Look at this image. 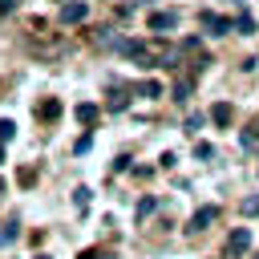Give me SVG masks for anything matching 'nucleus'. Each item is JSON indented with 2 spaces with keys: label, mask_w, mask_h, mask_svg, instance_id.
I'll use <instances>...</instances> for the list:
<instances>
[{
  "label": "nucleus",
  "mask_w": 259,
  "mask_h": 259,
  "mask_svg": "<svg viewBox=\"0 0 259 259\" xmlns=\"http://www.w3.org/2000/svg\"><path fill=\"white\" fill-rule=\"evenodd\" d=\"M214 219H219V206H198V210L190 214V223H186V231H190V235H198V231H206V227H210Z\"/></svg>",
  "instance_id": "f257e3e1"
},
{
  "label": "nucleus",
  "mask_w": 259,
  "mask_h": 259,
  "mask_svg": "<svg viewBox=\"0 0 259 259\" xmlns=\"http://www.w3.org/2000/svg\"><path fill=\"white\" fill-rule=\"evenodd\" d=\"M89 16V4L85 0H69L65 8H61V24H81Z\"/></svg>",
  "instance_id": "f03ea898"
},
{
  "label": "nucleus",
  "mask_w": 259,
  "mask_h": 259,
  "mask_svg": "<svg viewBox=\"0 0 259 259\" xmlns=\"http://www.w3.org/2000/svg\"><path fill=\"white\" fill-rule=\"evenodd\" d=\"M251 247V231L247 227H235L231 235H227V255H243Z\"/></svg>",
  "instance_id": "7ed1b4c3"
},
{
  "label": "nucleus",
  "mask_w": 259,
  "mask_h": 259,
  "mask_svg": "<svg viewBox=\"0 0 259 259\" xmlns=\"http://www.w3.org/2000/svg\"><path fill=\"white\" fill-rule=\"evenodd\" d=\"M198 24H202L210 36H223V32L231 28V20H227V16H214V12H202V16H198Z\"/></svg>",
  "instance_id": "20e7f679"
},
{
  "label": "nucleus",
  "mask_w": 259,
  "mask_h": 259,
  "mask_svg": "<svg viewBox=\"0 0 259 259\" xmlns=\"http://www.w3.org/2000/svg\"><path fill=\"white\" fill-rule=\"evenodd\" d=\"M174 24H178L174 12H150V32H170Z\"/></svg>",
  "instance_id": "39448f33"
},
{
  "label": "nucleus",
  "mask_w": 259,
  "mask_h": 259,
  "mask_svg": "<svg viewBox=\"0 0 259 259\" xmlns=\"http://www.w3.org/2000/svg\"><path fill=\"white\" fill-rule=\"evenodd\" d=\"M36 117H40V121H57V117H61V101H57V97H45V101L36 105Z\"/></svg>",
  "instance_id": "423d86ee"
},
{
  "label": "nucleus",
  "mask_w": 259,
  "mask_h": 259,
  "mask_svg": "<svg viewBox=\"0 0 259 259\" xmlns=\"http://www.w3.org/2000/svg\"><path fill=\"white\" fill-rule=\"evenodd\" d=\"M73 117H77V121H81V125H93V121H97V117H101V109H97V105H93V101H81V105H77V109H73Z\"/></svg>",
  "instance_id": "0eeeda50"
},
{
  "label": "nucleus",
  "mask_w": 259,
  "mask_h": 259,
  "mask_svg": "<svg viewBox=\"0 0 259 259\" xmlns=\"http://www.w3.org/2000/svg\"><path fill=\"white\" fill-rule=\"evenodd\" d=\"M210 121H214V125H231V121H235V109H231L227 101H219V105L210 109Z\"/></svg>",
  "instance_id": "6e6552de"
},
{
  "label": "nucleus",
  "mask_w": 259,
  "mask_h": 259,
  "mask_svg": "<svg viewBox=\"0 0 259 259\" xmlns=\"http://www.w3.org/2000/svg\"><path fill=\"white\" fill-rule=\"evenodd\" d=\"M12 138H16V121H8V117H0V142L8 146Z\"/></svg>",
  "instance_id": "1a4fd4ad"
},
{
  "label": "nucleus",
  "mask_w": 259,
  "mask_h": 259,
  "mask_svg": "<svg viewBox=\"0 0 259 259\" xmlns=\"http://www.w3.org/2000/svg\"><path fill=\"white\" fill-rule=\"evenodd\" d=\"M125 105H130L125 89H113V93H109V109H125Z\"/></svg>",
  "instance_id": "9d476101"
},
{
  "label": "nucleus",
  "mask_w": 259,
  "mask_h": 259,
  "mask_svg": "<svg viewBox=\"0 0 259 259\" xmlns=\"http://www.w3.org/2000/svg\"><path fill=\"white\" fill-rule=\"evenodd\" d=\"M138 93H142V97H158V93H162V85H158V81H142V85H138Z\"/></svg>",
  "instance_id": "9b49d317"
},
{
  "label": "nucleus",
  "mask_w": 259,
  "mask_h": 259,
  "mask_svg": "<svg viewBox=\"0 0 259 259\" xmlns=\"http://www.w3.org/2000/svg\"><path fill=\"white\" fill-rule=\"evenodd\" d=\"M243 214H247V219H259V194H251V198L243 202Z\"/></svg>",
  "instance_id": "f8f14e48"
},
{
  "label": "nucleus",
  "mask_w": 259,
  "mask_h": 259,
  "mask_svg": "<svg viewBox=\"0 0 259 259\" xmlns=\"http://www.w3.org/2000/svg\"><path fill=\"white\" fill-rule=\"evenodd\" d=\"M73 202L85 210V206H89V186H77V190H73Z\"/></svg>",
  "instance_id": "ddd939ff"
},
{
  "label": "nucleus",
  "mask_w": 259,
  "mask_h": 259,
  "mask_svg": "<svg viewBox=\"0 0 259 259\" xmlns=\"http://www.w3.org/2000/svg\"><path fill=\"white\" fill-rule=\"evenodd\" d=\"M154 206H158L154 198H142V202H138V219H150V214H154Z\"/></svg>",
  "instance_id": "4468645a"
},
{
  "label": "nucleus",
  "mask_w": 259,
  "mask_h": 259,
  "mask_svg": "<svg viewBox=\"0 0 259 259\" xmlns=\"http://www.w3.org/2000/svg\"><path fill=\"white\" fill-rule=\"evenodd\" d=\"M186 97H190V81H178L174 85V101H186Z\"/></svg>",
  "instance_id": "2eb2a0df"
},
{
  "label": "nucleus",
  "mask_w": 259,
  "mask_h": 259,
  "mask_svg": "<svg viewBox=\"0 0 259 259\" xmlns=\"http://www.w3.org/2000/svg\"><path fill=\"white\" fill-rule=\"evenodd\" d=\"M16 182H20V186H32V182H36V170H28V166H24V170L16 174Z\"/></svg>",
  "instance_id": "dca6fc26"
},
{
  "label": "nucleus",
  "mask_w": 259,
  "mask_h": 259,
  "mask_svg": "<svg viewBox=\"0 0 259 259\" xmlns=\"http://www.w3.org/2000/svg\"><path fill=\"white\" fill-rule=\"evenodd\" d=\"M16 227H20V223H16V219H12V223H8V227H4V231H0V243H12V239H16Z\"/></svg>",
  "instance_id": "f3484780"
},
{
  "label": "nucleus",
  "mask_w": 259,
  "mask_h": 259,
  "mask_svg": "<svg viewBox=\"0 0 259 259\" xmlns=\"http://www.w3.org/2000/svg\"><path fill=\"white\" fill-rule=\"evenodd\" d=\"M210 154H214L210 142H198V146H194V158H210Z\"/></svg>",
  "instance_id": "a211bd4d"
},
{
  "label": "nucleus",
  "mask_w": 259,
  "mask_h": 259,
  "mask_svg": "<svg viewBox=\"0 0 259 259\" xmlns=\"http://www.w3.org/2000/svg\"><path fill=\"white\" fill-rule=\"evenodd\" d=\"M16 4H20V0H0V16H12V12H16Z\"/></svg>",
  "instance_id": "6ab92c4d"
},
{
  "label": "nucleus",
  "mask_w": 259,
  "mask_h": 259,
  "mask_svg": "<svg viewBox=\"0 0 259 259\" xmlns=\"http://www.w3.org/2000/svg\"><path fill=\"white\" fill-rule=\"evenodd\" d=\"M4 190H8V182H4V178H0V198H4Z\"/></svg>",
  "instance_id": "aec40b11"
},
{
  "label": "nucleus",
  "mask_w": 259,
  "mask_h": 259,
  "mask_svg": "<svg viewBox=\"0 0 259 259\" xmlns=\"http://www.w3.org/2000/svg\"><path fill=\"white\" fill-rule=\"evenodd\" d=\"M0 162H4V142H0Z\"/></svg>",
  "instance_id": "412c9836"
},
{
  "label": "nucleus",
  "mask_w": 259,
  "mask_h": 259,
  "mask_svg": "<svg viewBox=\"0 0 259 259\" xmlns=\"http://www.w3.org/2000/svg\"><path fill=\"white\" fill-rule=\"evenodd\" d=\"M32 259H49V255H32Z\"/></svg>",
  "instance_id": "4be33fe9"
}]
</instances>
